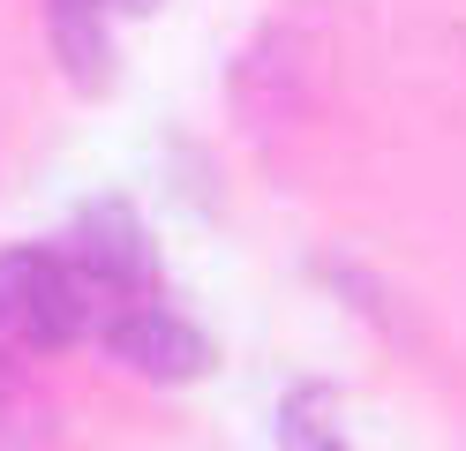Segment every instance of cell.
Instances as JSON below:
<instances>
[{
  "label": "cell",
  "instance_id": "obj_2",
  "mask_svg": "<svg viewBox=\"0 0 466 451\" xmlns=\"http://www.w3.org/2000/svg\"><path fill=\"white\" fill-rule=\"evenodd\" d=\"M98 339H106V354L121 361L128 376H143V384H203V376L218 369L211 331L188 323L181 309H166L158 293L113 301V309L98 316Z\"/></svg>",
  "mask_w": 466,
  "mask_h": 451
},
{
  "label": "cell",
  "instance_id": "obj_4",
  "mask_svg": "<svg viewBox=\"0 0 466 451\" xmlns=\"http://www.w3.org/2000/svg\"><path fill=\"white\" fill-rule=\"evenodd\" d=\"M46 38H53V60L76 90H98L113 83V8L106 0H46Z\"/></svg>",
  "mask_w": 466,
  "mask_h": 451
},
{
  "label": "cell",
  "instance_id": "obj_5",
  "mask_svg": "<svg viewBox=\"0 0 466 451\" xmlns=\"http://www.w3.org/2000/svg\"><path fill=\"white\" fill-rule=\"evenodd\" d=\"M61 444V406L53 391L0 346V451H53Z\"/></svg>",
  "mask_w": 466,
  "mask_h": 451
},
{
  "label": "cell",
  "instance_id": "obj_1",
  "mask_svg": "<svg viewBox=\"0 0 466 451\" xmlns=\"http://www.w3.org/2000/svg\"><path fill=\"white\" fill-rule=\"evenodd\" d=\"M106 293L76 271L68 249H46V241H15L0 249V339L23 354H68L76 339L98 331Z\"/></svg>",
  "mask_w": 466,
  "mask_h": 451
},
{
  "label": "cell",
  "instance_id": "obj_3",
  "mask_svg": "<svg viewBox=\"0 0 466 451\" xmlns=\"http://www.w3.org/2000/svg\"><path fill=\"white\" fill-rule=\"evenodd\" d=\"M68 256L106 293V309L113 301L158 293V241H151V226H143V210L128 196H91L83 203L76 226H68Z\"/></svg>",
  "mask_w": 466,
  "mask_h": 451
},
{
  "label": "cell",
  "instance_id": "obj_6",
  "mask_svg": "<svg viewBox=\"0 0 466 451\" xmlns=\"http://www.w3.org/2000/svg\"><path fill=\"white\" fill-rule=\"evenodd\" d=\"M279 451H354L331 414V391L324 384H294L279 399Z\"/></svg>",
  "mask_w": 466,
  "mask_h": 451
},
{
  "label": "cell",
  "instance_id": "obj_7",
  "mask_svg": "<svg viewBox=\"0 0 466 451\" xmlns=\"http://www.w3.org/2000/svg\"><path fill=\"white\" fill-rule=\"evenodd\" d=\"M106 8H128V15H158L166 0H106Z\"/></svg>",
  "mask_w": 466,
  "mask_h": 451
}]
</instances>
